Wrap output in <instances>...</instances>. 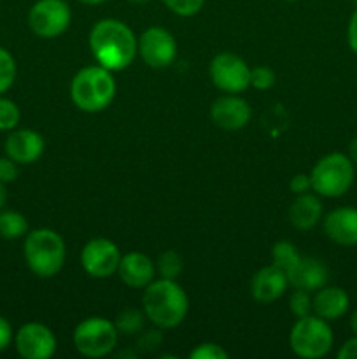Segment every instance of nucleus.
<instances>
[{"instance_id": "nucleus-1", "label": "nucleus", "mask_w": 357, "mask_h": 359, "mask_svg": "<svg viewBox=\"0 0 357 359\" xmlns=\"http://www.w3.org/2000/svg\"><path fill=\"white\" fill-rule=\"evenodd\" d=\"M90 48L98 65L114 72L126 69L135 60L139 42L132 28L122 21L107 18L91 28Z\"/></svg>"}, {"instance_id": "nucleus-2", "label": "nucleus", "mask_w": 357, "mask_h": 359, "mask_svg": "<svg viewBox=\"0 0 357 359\" xmlns=\"http://www.w3.org/2000/svg\"><path fill=\"white\" fill-rule=\"evenodd\" d=\"M146 318L158 328H175L184 321L189 311V298L174 279H160L147 284L144 291Z\"/></svg>"}, {"instance_id": "nucleus-3", "label": "nucleus", "mask_w": 357, "mask_h": 359, "mask_svg": "<svg viewBox=\"0 0 357 359\" xmlns=\"http://www.w3.org/2000/svg\"><path fill=\"white\" fill-rule=\"evenodd\" d=\"M72 102L84 112H100L115 97V81L112 72L102 65L86 67L74 76L70 86Z\"/></svg>"}, {"instance_id": "nucleus-4", "label": "nucleus", "mask_w": 357, "mask_h": 359, "mask_svg": "<svg viewBox=\"0 0 357 359\" xmlns=\"http://www.w3.org/2000/svg\"><path fill=\"white\" fill-rule=\"evenodd\" d=\"M24 259L35 276L48 277L56 276L63 269L66 258V248L63 238L49 228H38L30 231L24 238Z\"/></svg>"}, {"instance_id": "nucleus-5", "label": "nucleus", "mask_w": 357, "mask_h": 359, "mask_svg": "<svg viewBox=\"0 0 357 359\" xmlns=\"http://www.w3.org/2000/svg\"><path fill=\"white\" fill-rule=\"evenodd\" d=\"M354 177V163L346 154H326L312 168V189L326 198H338L352 188Z\"/></svg>"}, {"instance_id": "nucleus-6", "label": "nucleus", "mask_w": 357, "mask_h": 359, "mask_svg": "<svg viewBox=\"0 0 357 359\" xmlns=\"http://www.w3.org/2000/svg\"><path fill=\"white\" fill-rule=\"evenodd\" d=\"M290 349L294 354L304 359H317L331 351L335 337L328 321L318 316L300 318L289 337Z\"/></svg>"}, {"instance_id": "nucleus-7", "label": "nucleus", "mask_w": 357, "mask_h": 359, "mask_svg": "<svg viewBox=\"0 0 357 359\" xmlns=\"http://www.w3.org/2000/svg\"><path fill=\"white\" fill-rule=\"evenodd\" d=\"M118 328L104 318H88L74 332V346L86 358H104L118 344Z\"/></svg>"}, {"instance_id": "nucleus-8", "label": "nucleus", "mask_w": 357, "mask_h": 359, "mask_svg": "<svg viewBox=\"0 0 357 359\" xmlns=\"http://www.w3.org/2000/svg\"><path fill=\"white\" fill-rule=\"evenodd\" d=\"M72 11L65 0H37L28 13L31 32L42 39L62 35L70 27Z\"/></svg>"}, {"instance_id": "nucleus-9", "label": "nucleus", "mask_w": 357, "mask_h": 359, "mask_svg": "<svg viewBox=\"0 0 357 359\" xmlns=\"http://www.w3.org/2000/svg\"><path fill=\"white\" fill-rule=\"evenodd\" d=\"M212 83L226 93H241L251 86V69L240 56L220 53L210 63Z\"/></svg>"}, {"instance_id": "nucleus-10", "label": "nucleus", "mask_w": 357, "mask_h": 359, "mask_svg": "<svg viewBox=\"0 0 357 359\" xmlns=\"http://www.w3.org/2000/svg\"><path fill=\"white\" fill-rule=\"evenodd\" d=\"M121 252L118 245L108 238H93L84 245L80 252L83 269L97 279H107L118 272Z\"/></svg>"}, {"instance_id": "nucleus-11", "label": "nucleus", "mask_w": 357, "mask_h": 359, "mask_svg": "<svg viewBox=\"0 0 357 359\" xmlns=\"http://www.w3.org/2000/svg\"><path fill=\"white\" fill-rule=\"evenodd\" d=\"M139 53L144 62L153 69H163L175 60L177 42L174 35L161 27H150L140 35Z\"/></svg>"}, {"instance_id": "nucleus-12", "label": "nucleus", "mask_w": 357, "mask_h": 359, "mask_svg": "<svg viewBox=\"0 0 357 359\" xmlns=\"http://www.w3.org/2000/svg\"><path fill=\"white\" fill-rule=\"evenodd\" d=\"M16 351L24 359H49L56 353V339L48 326L28 323L16 333Z\"/></svg>"}, {"instance_id": "nucleus-13", "label": "nucleus", "mask_w": 357, "mask_h": 359, "mask_svg": "<svg viewBox=\"0 0 357 359\" xmlns=\"http://www.w3.org/2000/svg\"><path fill=\"white\" fill-rule=\"evenodd\" d=\"M324 233L338 245H357V209L340 207L331 210L324 219Z\"/></svg>"}, {"instance_id": "nucleus-14", "label": "nucleus", "mask_w": 357, "mask_h": 359, "mask_svg": "<svg viewBox=\"0 0 357 359\" xmlns=\"http://www.w3.org/2000/svg\"><path fill=\"white\" fill-rule=\"evenodd\" d=\"M210 116L219 128L240 130L251 119V107L244 98L227 95V97H220L214 102Z\"/></svg>"}, {"instance_id": "nucleus-15", "label": "nucleus", "mask_w": 357, "mask_h": 359, "mask_svg": "<svg viewBox=\"0 0 357 359\" xmlns=\"http://www.w3.org/2000/svg\"><path fill=\"white\" fill-rule=\"evenodd\" d=\"M6 153L16 163H34L44 153V139L35 130H16L7 137Z\"/></svg>"}, {"instance_id": "nucleus-16", "label": "nucleus", "mask_w": 357, "mask_h": 359, "mask_svg": "<svg viewBox=\"0 0 357 359\" xmlns=\"http://www.w3.org/2000/svg\"><path fill=\"white\" fill-rule=\"evenodd\" d=\"M287 284H289V279H287V273L284 270H280L275 265L265 266L252 277V297L261 304H272L286 293Z\"/></svg>"}, {"instance_id": "nucleus-17", "label": "nucleus", "mask_w": 357, "mask_h": 359, "mask_svg": "<svg viewBox=\"0 0 357 359\" xmlns=\"http://www.w3.org/2000/svg\"><path fill=\"white\" fill-rule=\"evenodd\" d=\"M287 279L296 290L317 291L328 284L329 270L322 262L315 258H301L293 270L287 273Z\"/></svg>"}, {"instance_id": "nucleus-18", "label": "nucleus", "mask_w": 357, "mask_h": 359, "mask_svg": "<svg viewBox=\"0 0 357 359\" xmlns=\"http://www.w3.org/2000/svg\"><path fill=\"white\" fill-rule=\"evenodd\" d=\"M312 307L318 318L326 319V321H336V319L343 318L349 311V294L342 287L324 286L317 290V294L312 298Z\"/></svg>"}, {"instance_id": "nucleus-19", "label": "nucleus", "mask_w": 357, "mask_h": 359, "mask_svg": "<svg viewBox=\"0 0 357 359\" xmlns=\"http://www.w3.org/2000/svg\"><path fill=\"white\" fill-rule=\"evenodd\" d=\"M118 273L122 283L130 287H146L154 279V265L150 258L142 252H128L121 256Z\"/></svg>"}, {"instance_id": "nucleus-20", "label": "nucleus", "mask_w": 357, "mask_h": 359, "mask_svg": "<svg viewBox=\"0 0 357 359\" xmlns=\"http://www.w3.org/2000/svg\"><path fill=\"white\" fill-rule=\"evenodd\" d=\"M322 217L321 200L310 193H303L294 200L289 209V221L298 230H310Z\"/></svg>"}, {"instance_id": "nucleus-21", "label": "nucleus", "mask_w": 357, "mask_h": 359, "mask_svg": "<svg viewBox=\"0 0 357 359\" xmlns=\"http://www.w3.org/2000/svg\"><path fill=\"white\" fill-rule=\"evenodd\" d=\"M28 231L27 217L14 210H6L0 212V237L7 238V241H14V238L23 237Z\"/></svg>"}, {"instance_id": "nucleus-22", "label": "nucleus", "mask_w": 357, "mask_h": 359, "mask_svg": "<svg viewBox=\"0 0 357 359\" xmlns=\"http://www.w3.org/2000/svg\"><path fill=\"white\" fill-rule=\"evenodd\" d=\"M272 259L273 265L289 273L296 266V263L300 262L301 256L290 242H276L272 249Z\"/></svg>"}, {"instance_id": "nucleus-23", "label": "nucleus", "mask_w": 357, "mask_h": 359, "mask_svg": "<svg viewBox=\"0 0 357 359\" xmlns=\"http://www.w3.org/2000/svg\"><path fill=\"white\" fill-rule=\"evenodd\" d=\"M144 316L146 312H140L136 309H126L115 319V328L119 333H125V335H135L144 330Z\"/></svg>"}, {"instance_id": "nucleus-24", "label": "nucleus", "mask_w": 357, "mask_h": 359, "mask_svg": "<svg viewBox=\"0 0 357 359\" xmlns=\"http://www.w3.org/2000/svg\"><path fill=\"white\" fill-rule=\"evenodd\" d=\"M16 79V62L6 48L0 46V95L6 93Z\"/></svg>"}, {"instance_id": "nucleus-25", "label": "nucleus", "mask_w": 357, "mask_h": 359, "mask_svg": "<svg viewBox=\"0 0 357 359\" xmlns=\"http://www.w3.org/2000/svg\"><path fill=\"white\" fill-rule=\"evenodd\" d=\"M158 270L163 279H177L182 272V258L175 251H167L158 259Z\"/></svg>"}, {"instance_id": "nucleus-26", "label": "nucleus", "mask_w": 357, "mask_h": 359, "mask_svg": "<svg viewBox=\"0 0 357 359\" xmlns=\"http://www.w3.org/2000/svg\"><path fill=\"white\" fill-rule=\"evenodd\" d=\"M20 109L13 100L0 97V130H13L20 123Z\"/></svg>"}, {"instance_id": "nucleus-27", "label": "nucleus", "mask_w": 357, "mask_h": 359, "mask_svg": "<svg viewBox=\"0 0 357 359\" xmlns=\"http://www.w3.org/2000/svg\"><path fill=\"white\" fill-rule=\"evenodd\" d=\"M289 309L296 318H307L314 312V307H312V298L310 291L304 290H296L293 293L289 300Z\"/></svg>"}, {"instance_id": "nucleus-28", "label": "nucleus", "mask_w": 357, "mask_h": 359, "mask_svg": "<svg viewBox=\"0 0 357 359\" xmlns=\"http://www.w3.org/2000/svg\"><path fill=\"white\" fill-rule=\"evenodd\" d=\"M168 9L174 14H178V16H195L202 11L205 0H161Z\"/></svg>"}, {"instance_id": "nucleus-29", "label": "nucleus", "mask_w": 357, "mask_h": 359, "mask_svg": "<svg viewBox=\"0 0 357 359\" xmlns=\"http://www.w3.org/2000/svg\"><path fill=\"white\" fill-rule=\"evenodd\" d=\"M276 77L270 67H255L251 69V86L258 90H270L275 84Z\"/></svg>"}, {"instance_id": "nucleus-30", "label": "nucleus", "mask_w": 357, "mask_h": 359, "mask_svg": "<svg viewBox=\"0 0 357 359\" xmlns=\"http://www.w3.org/2000/svg\"><path fill=\"white\" fill-rule=\"evenodd\" d=\"M230 354L223 349L217 344H202V346L196 347L195 351H191L189 358L191 359H227Z\"/></svg>"}, {"instance_id": "nucleus-31", "label": "nucleus", "mask_w": 357, "mask_h": 359, "mask_svg": "<svg viewBox=\"0 0 357 359\" xmlns=\"http://www.w3.org/2000/svg\"><path fill=\"white\" fill-rule=\"evenodd\" d=\"M161 342H163V335H161L160 330H149V332H144L140 335L136 346L142 353H153L161 346Z\"/></svg>"}, {"instance_id": "nucleus-32", "label": "nucleus", "mask_w": 357, "mask_h": 359, "mask_svg": "<svg viewBox=\"0 0 357 359\" xmlns=\"http://www.w3.org/2000/svg\"><path fill=\"white\" fill-rule=\"evenodd\" d=\"M18 177L16 161L10 158H0V181L13 182Z\"/></svg>"}, {"instance_id": "nucleus-33", "label": "nucleus", "mask_w": 357, "mask_h": 359, "mask_svg": "<svg viewBox=\"0 0 357 359\" xmlns=\"http://www.w3.org/2000/svg\"><path fill=\"white\" fill-rule=\"evenodd\" d=\"M289 188H290V191L296 193V195H303V193H308V189H312L310 175H307V174L294 175L293 181L289 182Z\"/></svg>"}, {"instance_id": "nucleus-34", "label": "nucleus", "mask_w": 357, "mask_h": 359, "mask_svg": "<svg viewBox=\"0 0 357 359\" xmlns=\"http://www.w3.org/2000/svg\"><path fill=\"white\" fill-rule=\"evenodd\" d=\"M346 42H349V48L357 55V9L352 13L349 27H346Z\"/></svg>"}, {"instance_id": "nucleus-35", "label": "nucleus", "mask_w": 357, "mask_h": 359, "mask_svg": "<svg viewBox=\"0 0 357 359\" xmlns=\"http://www.w3.org/2000/svg\"><path fill=\"white\" fill-rule=\"evenodd\" d=\"M10 340H13V328H10L9 321L0 316V353L9 347Z\"/></svg>"}, {"instance_id": "nucleus-36", "label": "nucleus", "mask_w": 357, "mask_h": 359, "mask_svg": "<svg viewBox=\"0 0 357 359\" xmlns=\"http://www.w3.org/2000/svg\"><path fill=\"white\" fill-rule=\"evenodd\" d=\"M338 359H357V335L340 347Z\"/></svg>"}, {"instance_id": "nucleus-37", "label": "nucleus", "mask_w": 357, "mask_h": 359, "mask_svg": "<svg viewBox=\"0 0 357 359\" xmlns=\"http://www.w3.org/2000/svg\"><path fill=\"white\" fill-rule=\"evenodd\" d=\"M349 158L352 160L354 165H357V137H356V139H352V142H350Z\"/></svg>"}, {"instance_id": "nucleus-38", "label": "nucleus", "mask_w": 357, "mask_h": 359, "mask_svg": "<svg viewBox=\"0 0 357 359\" xmlns=\"http://www.w3.org/2000/svg\"><path fill=\"white\" fill-rule=\"evenodd\" d=\"M6 200H7V189H6V182L0 181V209L6 205Z\"/></svg>"}, {"instance_id": "nucleus-39", "label": "nucleus", "mask_w": 357, "mask_h": 359, "mask_svg": "<svg viewBox=\"0 0 357 359\" xmlns=\"http://www.w3.org/2000/svg\"><path fill=\"white\" fill-rule=\"evenodd\" d=\"M350 328H352L354 335H357V311L354 312L352 318H350Z\"/></svg>"}, {"instance_id": "nucleus-40", "label": "nucleus", "mask_w": 357, "mask_h": 359, "mask_svg": "<svg viewBox=\"0 0 357 359\" xmlns=\"http://www.w3.org/2000/svg\"><path fill=\"white\" fill-rule=\"evenodd\" d=\"M79 2L86 4V6H98V4H104L107 2V0H79Z\"/></svg>"}, {"instance_id": "nucleus-41", "label": "nucleus", "mask_w": 357, "mask_h": 359, "mask_svg": "<svg viewBox=\"0 0 357 359\" xmlns=\"http://www.w3.org/2000/svg\"><path fill=\"white\" fill-rule=\"evenodd\" d=\"M130 2H133V4H146V2H149V0H130Z\"/></svg>"}, {"instance_id": "nucleus-42", "label": "nucleus", "mask_w": 357, "mask_h": 359, "mask_svg": "<svg viewBox=\"0 0 357 359\" xmlns=\"http://www.w3.org/2000/svg\"><path fill=\"white\" fill-rule=\"evenodd\" d=\"M289 2H294V0H289Z\"/></svg>"}]
</instances>
